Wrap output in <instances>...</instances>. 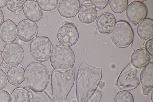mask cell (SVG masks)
<instances>
[{"mask_svg": "<svg viewBox=\"0 0 153 102\" xmlns=\"http://www.w3.org/2000/svg\"><path fill=\"white\" fill-rule=\"evenodd\" d=\"M136 1H139V2H143L144 1H146V0H135Z\"/></svg>", "mask_w": 153, "mask_h": 102, "instance_id": "cell-37", "label": "cell"}, {"mask_svg": "<svg viewBox=\"0 0 153 102\" xmlns=\"http://www.w3.org/2000/svg\"><path fill=\"white\" fill-rule=\"evenodd\" d=\"M4 64V65L3 66V68L6 71L8 69H10V67L7 65H5Z\"/></svg>", "mask_w": 153, "mask_h": 102, "instance_id": "cell-35", "label": "cell"}, {"mask_svg": "<svg viewBox=\"0 0 153 102\" xmlns=\"http://www.w3.org/2000/svg\"><path fill=\"white\" fill-rule=\"evenodd\" d=\"M97 16V10L91 3H83L80 6L78 17L82 22L86 24L91 23L95 21Z\"/></svg>", "mask_w": 153, "mask_h": 102, "instance_id": "cell-15", "label": "cell"}, {"mask_svg": "<svg viewBox=\"0 0 153 102\" xmlns=\"http://www.w3.org/2000/svg\"><path fill=\"white\" fill-rule=\"evenodd\" d=\"M75 74L73 68L65 73L53 71L51 83L53 99L55 102H62L66 100L74 83Z\"/></svg>", "mask_w": 153, "mask_h": 102, "instance_id": "cell-3", "label": "cell"}, {"mask_svg": "<svg viewBox=\"0 0 153 102\" xmlns=\"http://www.w3.org/2000/svg\"><path fill=\"white\" fill-rule=\"evenodd\" d=\"M4 16L2 11L0 10V26L3 22Z\"/></svg>", "mask_w": 153, "mask_h": 102, "instance_id": "cell-32", "label": "cell"}, {"mask_svg": "<svg viewBox=\"0 0 153 102\" xmlns=\"http://www.w3.org/2000/svg\"><path fill=\"white\" fill-rule=\"evenodd\" d=\"M140 69L130 63L121 71L116 83L118 88L123 91H130L136 88L140 82Z\"/></svg>", "mask_w": 153, "mask_h": 102, "instance_id": "cell-6", "label": "cell"}, {"mask_svg": "<svg viewBox=\"0 0 153 102\" xmlns=\"http://www.w3.org/2000/svg\"><path fill=\"white\" fill-rule=\"evenodd\" d=\"M58 1V0H37L36 2L42 10L48 12L55 9Z\"/></svg>", "mask_w": 153, "mask_h": 102, "instance_id": "cell-24", "label": "cell"}, {"mask_svg": "<svg viewBox=\"0 0 153 102\" xmlns=\"http://www.w3.org/2000/svg\"><path fill=\"white\" fill-rule=\"evenodd\" d=\"M145 50L152 57L153 56V38L145 41L143 44Z\"/></svg>", "mask_w": 153, "mask_h": 102, "instance_id": "cell-27", "label": "cell"}, {"mask_svg": "<svg viewBox=\"0 0 153 102\" xmlns=\"http://www.w3.org/2000/svg\"><path fill=\"white\" fill-rule=\"evenodd\" d=\"M23 12L27 19L34 22L39 21L43 15L42 11L38 4L33 0L25 1Z\"/></svg>", "mask_w": 153, "mask_h": 102, "instance_id": "cell-16", "label": "cell"}, {"mask_svg": "<svg viewBox=\"0 0 153 102\" xmlns=\"http://www.w3.org/2000/svg\"><path fill=\"white\" fill-rule=\"evenodd\" d=\"M101 97L102 95L101 92L98 90H95L92 95L87 102H99Z\"/></svg>", "mask_w": 153, "mask_h": 102, "instance_id": "cell-30", "label": "cell"}, {"mask_svg": "<svg viewBox=\"0 0 153 102\" xmlns=\"http://www.w3.org/2000/svg\"><path fill=\"white\" fill-rule=\"evenodd\" d=\"M8 0H0V8H3L7 4Z\"/></svg>", "mask_w": 153, "mask_h": 102, "instance_id": "cell-31", "label": "cell"}, {"mask_svg": "<svg viewBox=\"0 0 153 102\" xmlns=\"http://www.w3.org/2000/svg\"><path fill=\"white\" fill-rule=\"evenodd\" d=\"M75 60L74 54L69 46L60 44L53 49L51 56V64L54 70L61 73L70 70Z\"/></svg>", "mask_w": 153, "mask_h": 102, "instance_id": "cell-4", "label": "cell"}, {"mask_svg": "<svg viewBox=\"0 0 153 102\" xmlns=\"http://www.w3.org/2000/svg\"><path fill=\"white\" fill-rule=\"evenodd\" d=\"M17 36V28L16 23L13 21L7 19L0 26V37L5 42L14 41Z\"/></svg>", "mask_w": 153, "mask_h": 102, "instance_id": "cell-14", "label": "cell"}, {"mask_svg": "<svg viewBox=\"0 0 153 102\" xmlns=\"http://www.w3.org/2000/svg\"><path fill=\"white\" fill-rule=\"evenodd\" d=\"M111 38L113 43L117 47L126 48L133 41L134 32L128 22L120 20L116 22L111 33Z\"/></svg>", "mask_w": 153, "mask_h": 102, "instance_id": "cell-5", "label": "cell"}, {"mask_svg": "<svg viewBox=\"0 0 153 102\" xmlns=\"http://www.w3.org/2000/svg\"><path fill=\"white\" fill-rule=\"evenodd\" d=\"M7 77L5 72L0 68V90L4 89L7 83Z\"/></svg>", "mask_w": 153, "mask_h": 102, "instance_id": "cell-28", "label": "cell"}, {"mask_svg": "<svg viewBox=\"0 0 153 102\" xmlns=\"http://www.w3.org/2000/svg\"><path fill=\"white\" fill-rule=\"evenodd\" d=\"M137 34L141 39L146 40L153 36V21L150 18H146L137 26Z\"/></svg>", "mask_w": 153, "mask_h": 102, "instance_id": "cell-17", "label": "cell"}, {"mask_svg": "<svg viewBox=\"0 0 153 102\" xmlns=\"http://www.w3.org/2000/svg\"><path fill=\"white\" fill-rule=\"evenodd\" d=\"M109 0H91V3L96 8L102 10L105 8L108 5Z\"/></svg>", "mask_w": 153, "mask_h": 102, "instance_id": "cell-26", "label": "cell"}, {"mask_svg": "<svg viewBox=\"0 0 153 102\" xmlns=\"http://www.w3.org/2000/svg\"><path fill=\"white\" fill-rule=\"evenodd\" d=\"M0 102H10V96L7 91L0 90Z\"/></svg>", "mask_w": 153, "mask_h": 102, "instance_id": "cell-29", "label": "cell"}, {"mask_svg": "<svg viewBox=\"0 0 153 102\" xmlns=\"http://www.w3.org/2000/svg\"><path fill=\"white\" fill-rule=\"evenodd\" d=\"M31 102H32L31 101Z\"/></svg>", "mask_w": 153, "mask_h": 102, "instance_id": "cell-38", "label": "cell"}, {"mask_svg": "<svg viewBox=\"0 0 153 102\" xmlns=\"http://www.w3.org/2000/svg\"><path fill=\"white\" fill-rule=\"evenodd\" d=\"M99 86L100 89L103 88L104 86L105 83L104 82L101 81L99 83Z\"/></svg>", "mask_w": 153, "mask_h": 102, "instance_id": "cell-34", "label": "cell"}, {"mask_svg": "<svg viewBox=\"0 0 153 102\" xmlns=\"http://www.w3.org/2000/svg\"><path fill=\"white\" fill-rule=\"evenodd\" d=\"M134 99L132 94L127 91L119 92L116 95L114 102H134Z\"/></svg>", "mask_w": 153, "mask_h": 102, "instance_id": "cell-25", "label": "cell"}, {"mask_svg": "<svg viewBox=\"0 0 153 102\" xmlns=\"http://www.w3.org/2000/svg\"><path fill=\"white\" fill-rule=\"evenodd\" d=\"M17 34L19 39L27 42L34 39L37 35L38 27L34 22L27 19L19 22L17 26Z\"/></svg>", "mask_w": 153, "mask_h": 102, "instance_id": "cell-11", "label": "cell"}, {"mask_svg": "<svg viewBox=\"0 0 153 102\" xmlns=\"http://www.w3.org/2000/svg\"><path fill=\"white\" fill-rule=\"evenodd\" d=\"M148 13L146 5L143 2L135 0L127 7L126 15L127 19L134 24H137L145 19Z\"/></svg>", "mask_w": 153, "mask_h": 102, "instance_id": "cell-10", "label": "cell"}, {"mask_svg": "<svg viewBox=\"0 0 153 102\" xmlns=\"http://www.w3.org/2000/svg\"><path fill=\"white\" fill-rule=\"evenodd\" d=\"M153 91H152L151 92V96H150L151 99V100H152V102H153Z\"/></svg>", "mask_w": 153, "mask_h": 102, "instance_id": "cell-36", "label": "cell"}, {"mask_svg": "<svg viewBox=\"0 0 153 102\" xmlns=\"http://www.w3.org/2000/svg\"><path fill=\"white\" fill-rule=\"evenodd\" d=\"M101 68L91 66L83 63L79 67L76 81L77 102H87L94 92L102 75Z\"/></svg>", "mask_w": 153, "mask_h": 102, "instance_id": "cell-1", "label": "cell"}, {"mask_svg": "<svg viewBox=\"0 0 153 102\" xmlns=\"http://www.w3.org/2000/svg\"><path fill=\"white\" fill-rule=\"evenodd\" d=\"M116 22L115 17L112 14L104 12L97 19L95 24V28L100 33L109 34L111 33Z\"/></svg>", "mask_w": 153, "mask_h": 102, "instance_id": "cell-12", "label": "cell"}, {"mask_svg": "<svg viewBox=\"0 0 153 102\" xmlns=\"http://www.w3.org/2000/svg\"><path fill=\"white\" fill-rule=\"evenodd\" d=\"M80 5L79 0H60L58 1L57 8L61 16L69 18L76 16Z\"/></svg>", "mask_w": 153, "mask_h": 102, "instance_id": "cell-13", "label": "cell"}, {"mask_svg": "<svg viewBox=\"0 0 153 102\" xmlns=\"http://www.w3.org/2000/svg\"><path fill=\"white\" fill-rule=\"evenodd\" d=\"M140 81L144 87L149 89L153 88V62H149L141 70Z\"/></svg>", "mask_w": 153, "mask_h": 102, "instance_id": "cell-20", "label": "cell"}, {"mask_svg": "<svg viewBox=\"0 0 153 102\" xmlns=\"http://www.w3.org/2000/svg\"><path fill=\"white\" fill-rule=\"evenodd\" d=\"M3 62V58L2 52L0 49V66L2 64Z\"/></svg>", "mask_w": 153, "mask_h": 102, "instance_id": "cell-33", "label": "cell"}, {"mask_svg": "<svg viewBox=\"0 0 153 102\" xmlns=\"http://www.w3.org/2000/svg\"><path fill=\"white\" fill-rule=\"evenodd\" d=\"M57 34V38L61 44L69 47L75 44L79 39V33L77 27L72 22H63Z\"/></svg>", "mask_w": 153, "mask_h": 102, "instance_id": "cell-8", "label": "cell"}, {"mask_svg": "<svg viewBox=\"0 0 153 102\" xmlns=\"http://www.w3.org/2000/svg\"><path fill=\"white\" fill-rule=\"evenodd\" d=\"M25 2V0H9L6 6L10 11L13 13H17L23 9Z\"/></svg>", "mask_w": 153, "mask_h": 102, "instance_id": "cell-23", "label": "cell"}, {"mask_svg": "<svg viewBox=\"0 0 153 102\" xmlns=\"http://www.w3.org/2000/svg\"><path fill=\"white\" fill-rule=\"evenodd\" d=\"M30 93L26 89L21 87L15 89L10 95V102H31Z\"/></svg>", "mask_w": 153, "mask_h": 102, "instance_id": "cell-21", "label": "cell"}, {"mask_svg": "<svg viewBox=\"0 0 153 102\" xmlns=\"http://www.w3.org/2000/svg\"><path fill=\"white\" fill-rule=\"evenodd\" d=\"M3 59L10 65H17L22 61L24 55L23 49L19 44L12 43L7 44L2 51Z\"/></svg>", "mask_w": 153, "mask_h": 102, "instance_id": "cell-9", "label": "cell"}, {"mask_svg": "<svg viewBox=\"0 0 153 102\" xmlns=\"http://www.w3.org/2000/svg\"><path fill=\"white\" fill-rule=\"evenodd\" d=\"M52 44L46 37L39 36L34 39L30 45V53L36 61L44 62L50 57L53 50Z\"/></svg>", "mask_w": 153, "mask_h": 102, "instance_id": "cell-7", "label": "cell"}, {"mask_svg": "<svg viewBox=\"0 0 153 102\" xmlns=\"http://www.w3.org/2000/svg\"><path fill=\"white\" fill-rule=\"evenodd\" d=\"M49 80V74L46 67L42 64L34 62L29 64L25 71V83L31 91L35 92L44 91Z\"/></svg>", "mask_w": 153, "mask_h": 102, "instance_id": "cell-2", "label": "cell"}, {"mask_svg": "<svg viewBox=\"0 0 153 102\" xmlns=\"http://www.w3.org/2000/svg\"><path fill=\"white\" fill-rule=\"evenodd\" d=\"M150 60V56L145 51L139 48L135 50L132 54L131 63L136 68L140 69L149 63Z\"/></svg>", "mask_w": 153, "mask_h": 102, "instance_id": "cell-19", "label": "cell"}, {"mask_svg": "<svg viewBox=\"0 0 153 102\" xmlns=\"http://www.w3.org/2000/svg\"><path fill=\"white\" fill-rule=\"evenodd\" d=\"M128 1L127 0H110L109 1L110 7L113 12L120 13L126 9Z\"/></svg>", "mask_w": 153, "mask_h": 102, "instance_id": "cell-22", "label": "cell"}, {"mask_svg": "<svg viewBox=\"0 0 153 102\" xmlns=\"http://www.w3.org/2000/svg\"><path fill=\"white\" fill-rule=\"evenodd\" d=\"M24 74L25 70L22 67L19 65L13 66L7 73L8 82L13 85H19L23 81Z\"/></svg>", "mask_w": 153, "mask_h": 102, "instance_id": "cell-18", "label": "cell"}]
</instances>
